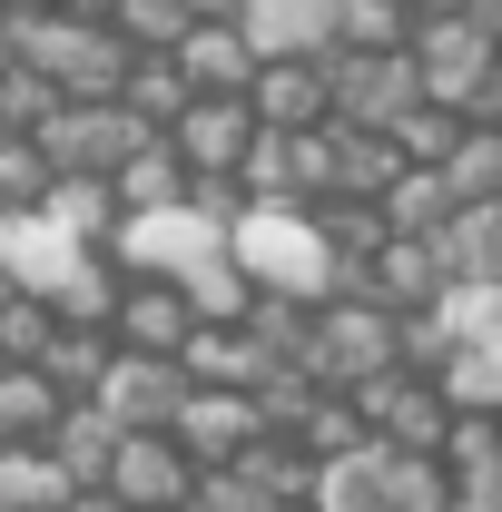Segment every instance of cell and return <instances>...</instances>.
Returning <instances> with one entry per match:
<instances>
[{
    "mask_svg": "<svg viewBox=\"0 0 502 512\" xmlns=\"http://www.w3.org/2000/svg\"><path fill=\"white\" fill-rule=\"evenodd\" d=\"M296 453H306V463H345V453H365V414H355V394H315L306 424H296Z\"/></svg>",
    "mask_w": 502,
    "mask_h": 512,
    "instance_id": "cell-33",
    "label": "cell"
},
{
    "mask_svg": "<svg viewBox=\"0 0 502 512\" xmlns=\"http://www.w3.org/2000/svg\"><path fill=\"white\" fill-rule=\"evenodd\" d=\"M109 335H119V355H158V365H178V355H188V335H197L188 286H168V276H128Z\"/></svg>",
    "mask_w": 502,
    "mask_h": 512,
    "instance_id": "cell-10",
    "label": "cell"
},
{
    "mask_svg": "<svg viewBox=\"0 0 502 512\" xmlns=\"http://www.w3.org/2000/svg\"><path fill=\"white\" fill-rule=\"evenodd\" d=\"M168 148H178V168H188V178H237V168H247V148H256L247 99H188V119L168 128Z\"/></svg>",
    "mask_w": 502,
    "mask_h": 512,
    "instance_id": "cell-13",
    "label": "cell"
},
{
    "mask_svg": "<svg viewBox=\"0 0 502 512\" xmlns=\"http://www.w3.org/2000/svg\"><path fill=\"white\" fill-rule=\"evenodd\" d=\"M69 10H109V0H69Z\"/></svg>",
    "mask_w": 502,
    "mask_h": 512,
    "instance_id": "cell-41",
    "label": "cell"
},
{
    "mask_svg": "<svg viewBox=\"0 0 502 512\" xmlns=\"http://www.w3.org/2000/svg\"><path fill=\"white\" fill-rule=\"evenodd\" d=\"M188 99H197V89L178 79V60H138V69H128V89H119V109H128L138 128H158V138L188 119Z\"/></svg>",
    "mask_w": 502,
    "mask_h": 512,
    "instance_id": "cell-30",
    "label": "cell"
},
{
    "mask_svg": "<svg viewBox=\"0 0 502 512\" xmlns=\"http://www.w3.org/2000/svg\"><path fill=\"white\" fill-rule=\"evenodd\" d=\"M335 50H355V60H394V50H414V0H345Z\"/></svg>",
    "mask_w": 502,
    "mask_h": 512,
    "instance_id": "cell-27",
    "label": "cell"
},
{
    "mask_svg": "<svg viewBox=\"0 0 502 512\" xmlns=\"http://www.w3.org/2000/svg\"><path fill=\"white\" fill-rule=\"evenodd\" d=\"M50 188H60L50 148H40V138H0V217H40Z\"/></svg>",
    "mask_w": 502,
    "mask_h": 512,
    "instance_id": "cell-32",
    "label": "cell"
},
{
    "mask_svg": "<svg viewBox=\"0 0 502 512\" xmlns=\"http://www.w3.org/2000/svg\"><path fill=\"white\" fill-rule=\"evenodd\" d=\"M453 138H463V119H453V109H434V99H424L414 119L394 128V158H404V168H443V158H453Z\"/></svg>",
    "mask_w": 502,
    "mask_h": 512,
    "instance_id": "cell-37",
    "label": "cell"
},
{
    "mask_svg": "<svg viewBox=\"0 0 502 512\" xmlns=\"http://www.w3.org/2000/svg\"><path fill=\"white\" fill-rule=\"evenodd\" d=\"M276 512H315V503H276Z\"/></svg>",
    "mask_w": 502,
    "mask_h": 512,
    "instance_id": "cell-42",
    "label": "cell"
},
{
    "mask_svg": "<svg viewBox=\"0 0 502 512\" xmlns=\"http://www.w3.org/2000/svg\"><path fill=\"white\" fill-rule=\"evenodd\" d=\"M69 512H119V493H109V483H89V493H69Z\"/></svg>",
    "mask_w": 502,
    "mask_h": 512,
    "instance_id": "cell-40",
    "label": "cell"
},
{
    "mask_svg": "<svg viewBox=\"0 0 502 512\" xmlns=\"http://www.w3.org/2000/svg\"><path fill=\"white\" fill-rule=\"evenodd\" d=\"M188 20H247V0H178Z\"/></svg>",
    "mask_w": 502,
    "mask_h": 512,
    "instance_id": "cell-39",
    "label": "cell"
},
{
    "mask_svg": "<svg viewBox=\"0 0 502 512\" xmlns=\"http://www.w3.org/2000/svg\"><path fill=\"white\" fill-rule=\"evenodd\" d=\"M168 444L188 453L197 473H227V463H247L266 444V424H256V394H188V414L168 424Z\"/></svg>",
    "mask_w": 502,
    "mask_h": 512,
    "instance_id": "cell-11",
    "label": "cell"
},
{
    "mask_svg": "<svg viewBox=\"0 0 502 512\" xmlns=\"http://www.w3.org/2000/svg\"><path fill=\"white\" fill-rule=\"evenodd\" d=\"M0 296H10V286H0Z\"/></svg>",
    "mask_w": 502,
    "mask_h": 512,
    "instance_id": "cell-44",
    "label": "cell"
},
{
    "mask_svg": "<svg viewBox=\"0 0 502 512\" xmlns=\"http://www.w3.org/2000/svg\"><path fill=\"white\" fill-rule=\"evenodd\" d=\"M434 178L453 188V207H502V128H463Z\"/></svg>",
    "mask_w": 502,
    "mask_h": 512,
    "instance_id": "cell-25",
    "label": "cell"
},
{
    "mask_svg": "<svg viewBox=\"0 0 502 512\" xmlns=\"http://www.w3.org/2000/svg\"><path fill=\"white\" fill-rule=\"evenodd\" d=\"M443 503H453L443 453H384V512H443Z\"/></svg>",
    "mask_w": 502,
    "mask_h": 512,
    "instance_id": "cell-34",
    "label": "cell"
},
{
    "mask_svg": "<svg viewBox=\"0 0 502 512\" xmlns=\"http://www.w3.org/2000/svg\"><path fill=\"white\" fill-rule=\"evenodd\" d=\"M325 79H335V128H345V138H394V128L424 109V69H414V50H394V60L335 50Z\"/></svg>",
    "mask_w": 502,
    "mask_h": 512,
    "instance_id": "cell-3",
    "label": "cell"
},
{
    "mask_svg": "<svg viewBox=\"0 0 502 512\" xmlns=\"http://www.w3.org/2000/svg\"><path fill=\"white\" fill-rule=\"evenodd\" d=\"M296 375L325 384V394H365L375 375H394V316L365 306V296H325L315 306V345H306Z\"/></svg>",
    "mask_w": 502,
    "mask_h": 512,
    "instance_id": "cell-2",
    "label": "cell"
},
{
    "mask_svg": "<svg viewBox=\"0 0 502 512\" xmlns=\"http://www.w3.org/2000/svg\"><path fill=\"white\" fill-rule=\"evenodd\" d=\"M109 493H119V512H188L197 463L168 444V434H128L119 463H109Z\"/></svg>",
    "mask_w": 502,
    "mask_h": 512,
    "instance_id": "cell-12",
    "label": "cell"
},
{
    "mask_svg": "<svg viewBox=\"0 0 502 512\" xmlns=\"http://www.w3.org/2000/svg\"><path fill=\"white\" fill-rule=\"evenodd\" d=\"M178 79H188L197 99H247V79H256V40L237 30V20H197L188 40H178Z\"/></svg>",
    "mask_w": 502,
    "mask_h": 512,
    "instance_id": "cell-16",
    "label": "cell"
},
{
    "mask_svg": "<svg viewBox=\"0 0 502 512\" xmlns=\"http://www.w3.org/2000/svg\"><path fill=\"white\" fill-rule=\"evenodd\" d=\"M247 119L276 128V138L335 128V79H325V60H256V79H247Z\"/></svg>",
    "mask_w": 502,
    "mask_h": 512,
    "instance_id": "cell-8",
    "label": "cell"
},
{
    "mask_svg": "<svg viewBox=\"0 0 502 512\" xmlns=\"http://www.w3.org/2000/svg\"><path fill=\"white\" fill-rule=\"evenodd\" d=\"M188 512H276L266 493H256L247 473L227 463V473H197V493H188Z\"/></svg>",
    "mask_w": 502,
    "mask_h": 512,
    "instance_id": "cell-38",
    "label": "cell"
},
{
    "mask_svg": "<svg viewBox=\"0 0 502 512\" xmlns=\"http://www.w3.org/2000/svg\"><path fill=\"white\" fill-rule=\"evenodd\" d=\"M69 493H79V483H69L40 444H10V453H0V512H69Z\"/></svg>",
    "mask_w": 502,
    "mask_h": 512,
    "instance_id": "cell-26",
    "label": "cell"
},
{
    "mask_svg": "<svg viewBox=\"0 0 502 512\" xmlns=\"http://www.w3.org/2000/svg\"><path fill=\"white\" fill-rule=\"evenodd\" d=\"M109 365H119V335H109V325H60L50 355H40V375L60 384L69 404H89V394L109 384Z\"/></svg>",
    "mask_w": 502,
    "mask_h": 512,
    "instance_id": "cell-20",
    "label": "cell"
},
{
    "mask_svg": "<svg viewBox=\"0 0 502 512\" xmlns=\"http://www.w3.org/2000/svg\"><path fill=\"white\" fill-rule=\"evenodd\" d=\"M345 296H365V306H384V316H434L443 296H453V266H443L434 237H384L365 266H345Z\"/></svg>",
    "mask_w": 502,
    "mask_h": 512,
    "instance_id": "cell-5",
    "label": "cell"
},
{
    "mask_svg": "<svg viewBox=\"0 0 502 512\" xmlns=\"http://www.w3.org/2000/svg\"><path fill=\"white\" fill-rule=\"evenodd\" d=\"M335 20H345V0H247V30L256 60H335Z\"/></svg>",
    "mask_w": 502,
    "mask_h": 512,
    "instance_id": "cell-14",
    "label": "cell"
},
{
    "mask_svg": "<svg viewBox=\"0 0 502 512\" xmlns=\"http://www.w3.org/2000/svg\"><path fill=\"white\" fill-rule=\"evenodd\" d=\"M148 138H158V128H138L119 99H60V119L40 128V148H50L60 178H119Z\"/></svg>",
    "mask_w": 502,
    "mask_h": 512,
    "instance_id": "cell-4",
    "label": "cell"
},
{
    "mask_svg": "<svg viewBox=\"0 0 502 512\" xmlns=\"http://www.w3.org/2000/svg\"><path fill=\"white\" fill-rule=\"evenodd\" d=\"M178 375H188V394H256V384L276 375L266 355H256L247 325H197L188 355H178Z\"/></svg>",
    "mask_w": 502,
    "mask_h": 512,
    "instance_id": "cell-17",
    "label": "cell"
},
{
    "mask_svg": "<svg viewBox=\"0 0 502 512\" xmlns=\"http://www.w3.org/2000/svg\"><path fill=\"white\" fill-rule=\"evenodd\" d=\"M69 266H79V247H69L50 217H0V286H10V296H40V306H50Z\"/></svg>",
    "mask_w": 502,
    "mask_h": 512,
    "instance_id": "cell-15",
    "label": "cell"
},
{
    "mask_svg": "<svg viewBox=\"0 0 502 512\" xmlns=\"http://www.w3.org/2000/svg\"><path fill=\"white\" fill-rule=\"evenodd\" d=\"M493 424H502V414H493Z\"/></svg>",
    "mask_w": 502,
    "mask_h": 512,
    "instance_id": "cell-45",
    "label": "cell"
},
{
    "mask_svg": "<svg viewBox=\"0 0 502 512\" xmlns=\"http://www.w3.org/2000/svg\"><path fill=\"white\" fill-rule=\"evenodd\" d=\"M453 286H502V207H453V227L434 237Z\"/></svg>",
    "mask_w": 502,
    "mask_h": 512,
    "instance_id": "cell-24",
    "label": "cell"
},
{
    "mask_svg": "<svg viewBox=\"0 0 502 512\" xmlns=\"http://www.w3.org/2000/svg\"><path fill=\"white\" fill-rule=\"evenodd\" d=\"M355 414H365L375 453H443V434H453V394L424 375H375L355 394Z\"/></svg>",
    "mask_w": 502,
    "mask_h": 512,
    "instance_id": "cell-6",
    "label": "cell"
},
{
    "mask_svg": "<svg viewBox=\"0 0 502 512\" xmlns=\"http://www.w3.org/2000/svg\"><path fill=\"white\" fill-rule=\"evenodd\" d=\"M40 217L60 227L69 247H119V227H128V217H119V188H109V178H60Z\"/></svg>",
    "mask_w": 502,
    "mask_h": 512,
    "instance_id": "cell-21",
    "label": "cell"
},
{
    "mask_svg": "<svg viewBox=\"0 0 502 512\" xmlns=\"http://www.w3.org/2000/svg\"><path fill=\"white\" fill-rule=\"evenodd\" d=\"M227 256H237V276H247L256 296H296V306L345 296V266H335V247H325L315 217H266V207H247V227L227 237Z\"/></svg>",
    "mask_w": 502,
    "mask_h": 512,
    "instance_id": "cell-1",
    "label": "cell"
},
{
    "mask_svg": "<svg viewBox=\"0 0 502 512\" xmlns=\"http://www.w3.org/2000/svg\"><path fill=\"white\" fill-rule=\"evenodd\" d=\"M443 227H453V188L434 168H404L384 188V237H443Z\"/></svg>",
    "mask_w": 502,
    "mask_h": 512,
    "instance_id": "cell-28",
    "label": "cell"
},
{
    "mask_svg": "<svg viewBox=\"0 0 502 512\" xmlns=\"http://www.w3.org/2000/svg\"><path fill=\"white\" fill-rule=\"evenodd\" d=\"M119 444H128V434L109 424V414H99V404H69V414H60V434H50L40 453L60 463V473L79 483V493H89V483H109V463H119Z\"/></svg>",
    "mask_w": 502,
    "mask_h": 512,
    "instance_id": "cell-18",
    "label": "cell"
},
{
    "mask_svg": "<svg viewBox=\"0 0 502 512\" xmlns=\"http://www.w3.org/2000/svg\"><path fill=\"white\" fill-rule=\"evenodd\" d=\"M0 20H10V0H0Z\"/></svg>",
    "mask_w": 502,
    "mask_h": 512,
    "instance_id": "cell-43",
    "label": "cell"
},
{
    "mask_svg": "<svg viewBox=\"0 0 502 512\" xmlns=\"http://www.w3.org/2000/svg\"><path fill=\"white\" fill-rule=\"evenodd\" d=\"M60 414H69V394L40 375V365H10V375H0V453L10 444H50Z\"/></svg>",
    "mask_w": 502,
    "mask_h": 512,
    "instance_id": "cell-19",
    "label": "cell"
},
{
    "mask_svg": "<svg viewBox=\"0 0 502 512\" xmlns=\"http://www.w3.org/2000/svg\"><path fill=\"white\" fill-rule=\"evenodd\" d=\"M50 119H60V89H50L40 69H10V60H0V138H40Z\"/></svg>",
    "mask_w": 502,
    "mask_h": 512,
    "instance_id": "cell-35",
    "label": "cell"
},
{
    "mask_svg": "<svg viewBox=\"0 0 502 512\" xmlns=\"http://www.w3.org/2000/svg\"><path fill=\"white\" fill-rule=\"evenodd\" d=\"M50 335H60V316H50L40 296H0V375H10V365H40Z\"/></svg>",
    "mask_w": 502,
    "mask_h": 512,
    "instance_id": "cell-36",
    "label": "cell"
},
{
    "mask_svg": "<svg viewBox=\"0 0 502 512\" xmlns=\"http://www.w3.org/2000/svg\"><path fill=\"white\" fill-rule=\"evenodd\" d=\"M109 256H119V276H168V286H188V276H207V266L227 256V237H217L207 217H188V207H168V217H128Z\"/></svg>",
    "mask_w": 502,
    "mask_h": 512,
    "instance_id": "cell-7",
    "label": "cell"
},
{
    "mask_svg": "<svg viewBox=\"0 0 502 512\" xmlns=\"http://www.w3.org/2000/svg\"><path fill=\"white\" fill-rule=\"evenodd\" d=\"M89 404H99L119 434H168V424L188 414V375H178V365H158V355H119L109 384H99Z\"/></svg>",
    "mask_w": 502,
    "mask_h": 512,
    "instance_id": "cell-9",
    "label": "cell"
},
{
    "mask_svg": "<svg viewBox=\"0 0 502 512\" xmlns=\"http://www.w3.org/2000/svg\"><path fill=\"white\" fill-rule=\"evenodd\" d=\"M109 188H119V217H168V207H188V168H178V148H168V138H148Z\"/></svg>",
    "mask_w": 502,
    "mask_h": 512,
    "instance_id": "cell-22",
    "label": "cell"
},
{
    "mask_svg": "<svg viewBox=\"0 0 502 512\" xmlns=\"http://www.w3.org/2000/svg\"><path fill=\"white\" fill-rule=\"evenodd\" d=\"M119 296H128L119 256H109V247H79V266H69L60 296H50V316H60V325H109V316H119Z\"/></svg>",
    "mask_w": 502,
    "mask_h": 512,
    "instance_id": "cell-23",
    "label": "cell"
},
{
    "mask_svg": "<svg viewBox=\"0 0 502 512\" xmlns=\"http://www.w3.org/2000/svg\"><path fill=\"white\" fill-rule=\"evenodd\" d=\"M99 20L119 30V40H128V50H138V60H178V40H188V30H197V20H188V10H178V0H109Z\"/></svg>",
    "mask_w": 502,
    "mask_h": 512,
    "instance_id": "cell-29",
    "label": "cell"
},
{
    "mask_svg": "<svg viewBox=\"0 0 502 512\" xmlns=\"http://www.w3.org/2000/svg\"><path fill=\"white\" fill-rule=\"evenodd\" d=\"M315 512H384V453H345V463H315Z\"/></svg>",
    "mask_w": 502,
    "mask_h": 512,
    "instance_id": "cell-31",
    "label": "cell"
}]
</instances>
